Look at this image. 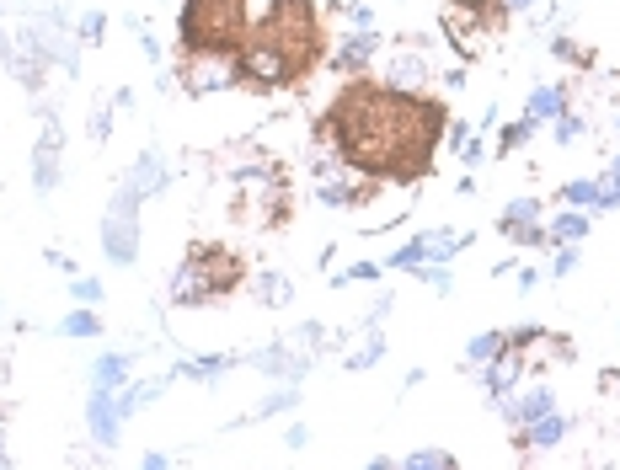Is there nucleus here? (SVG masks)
Here are the masks:
<instances>
[{
  "instance_id": "1",
  "label": "nucleus",
  "mask_w": 620,
  "mask_h": 470,
  "mask_svg": "<svg viewBox=\"0 0 620 470\" xmlns=\"http://www.w3.org/2000/svg\"><path fill=\"white\" fill-rule=\"evenodd\" d=\"M449 107L433 91H396L375 75H348L316 123L337 166L375 182H423L444 145Z\"/></svg>"
},
{
  "instance_id": "2",
  "label": "nucleus",
  "mask_w": 620,
  "mask_h": 470,
  "mask_svg": "<svg viewBox=\"0 0 620 470\" xmlns=\"http://www.w3.org/2000/svg\"><path fill=\"white\" fill-rule=\"evenodd\" d=\"M321 59H327V27H321L316 0H268V6H257V22L241 54L230 59V70H236V86L289 91L310 81Z\"/></svg>"
},
{
  "instance_id": "3",
  "label": "nucleus",
  "mask_w": 620,
  "mask_h": 470,
  "mask_svg": "<svg viewBox=\"0 0 620 470\" xmlns=\"http://www.w3.org/2000/svg\"><path fill=\"white\" fill-rule=\"evenodd\" d=\"M257 22V0H182L177 49L182 59H236Z\"/></svg>"
},
{
  "instance_id": "4",
  "label": "nucleus",
  "mask_w": 620,
  "mask_h": 470,
  "mask_svg": "<svg viewBox=\"0 0 620 470\" xmlns=\"http://www.w3.org/2000/svg\"><path fill=\"white\" fill-rule=\"evenodd\" d=\"M246 284V262L236 246L225 241H193L188 252H182V262L172 268V305H214L225 300V294H236Z\"/></svg>"
},
{
  "instance_id": "5",
  "label": "nucleus",
  "mask_w": 620,
  "mask_h": 470,
  "mask_svg": "<svg viewBox=\"0 0 620 470\" xmlns=\"http://www.w3.org/2000/svg\"><path fill=\"white\" fill-rule=\"evenodd\" d=\"M503 27H508L503 0H449L444 6V38L455 43L460 59H476L482 49H492V38H498Z\"/></svg>"
},
{
  "instance_id": "6",
  "label": "nucleus",
  "mask_w": 620,
  "mask_h": 470,
  "mask_svg": "<svg viewBox=\"0 0 620 470\" xmlns=\"http://www.w3.org/2000/svg\"><path fill=\"white\" fill-rule=\"evenodd\" d=\"M428 54L417 49V43H401V49H391V65H385L380 81L396 86V91H428Z\"/></svg>"
},
{
  "instance_id": "7",
  "label": "nucleus",
  "mask_w": 620,
  "mask_h": 470,
  "mask_svg": "<svg viewBox=\"0 0 620 470\" xmlns=\"http://www.w3.org/2000/svg\"><path fill=\"white\" fill-rule=\"evenodd\" d=\"M498 406H503V422L508 428H524V422H535L540 412H551L556 406V396H551V385H530V390H508V396H498Z\"/></svg>"
},
{
  "instance_id": "8",
  "label": "nucleus",
  "mask_w": 620,
  "mask_h": 470,
  "mask_svg": "<svg viewBox=\"0 0 620 470\" xmlns=\"http://www.w3.org/2000/svg\"><path fill=\"white\" fill-rule=\"evenodd\" d=\"M567 428H572V417H567V412H556V406H551V412H540L535 422H524V428H514V444H519V449H556V444L567 438Z\"/></svg>"
},
{
  "instance_id": "9",
  "label": "nucleus",
  "mask_w": 620,
  "mask_h": 470,
  "mask_svg": "<svg viewBox=\"0 0 620 470\" xmlns=\"http://www.w3.org/2000/svg\"><path fill=\"white\" fill-rule=\"evenodd\" d=\"M278 177V166L273 161H246V166H236V182H273ZM262 198V209H257V219H268V225H284V198L289 193H257Z\"/></svg>"
},
{
  "instance_id": "10",
  "label": "nucleus",
  "mask_w": 620,
  "mask_h": 470,
  "mask_svg": "<svg viewBox=\"0 0 620 470\" xmlns=\"http://www.w3.org/2000/svg\"><path fill=\"white\" fill-rule=\"evenodd\" d=\"M257 364H262V374H273V380H294V374L310 369V358L300 353V342H273V348L257 353Z\"/></svg>"
},
{
  "instance_id": "11",
  "label": "nucleus",
  "mask_w": 620,
  "mask_h": 470,
  "mask_svg": "<svg viewBox=\"0 0 620 470\" xmlns=\"http://www.w3.org/2000/svg\"><path fill=\"white\" fill-rule=\"evenodd\" d=\"M134 241H139V219L113 209V214H107V257H113L118 268H123V262H134Z\"/></svg>"
},
{
  "instance_id": "12",
  "label": "nucleus",
  "mask_w": 620,
  "mask_h": 470,
  "mask_svg": "<svg viewBox=\"0 0 620 470\" xmlns=\"http://www.w3.org/2000/svg\"><path fill=\"white\" fill-rule=\"evenodd\" d=\"M118 396L113 390H91V433H97V444H118Z\"/></svg>"
},
{
  "instance_id": "13",
  "label": "nucleus",
  "mask_w": 620,
  "mask_h": 470,
  "mask_svg": "<svg viewBox=\"0 0 620 470\" xmlns=\"http://www.w3.org/2000/svg\"><path fill=\"white\" fill-rule=\"evenodd\" d=\"M380 49V38H375V27H359L343 49H337V70H348V75H364L369 70V59H375Z\"/></svg>"
},
{
  "instance_id": "14",
  "label": "nucleus",
  "mask_w": 620,
  "mask_h": 470,
  "mask_svg": "<svg viewBox=\"0 0 620 470\" xmlns=\"http://www.w3.org/2000/svg\"><path fill=\"white\" fill-rule=\"evenodd\" d=\"M33 182H38V193H49V187L59 182V118H54V129H43V139H38Z\"/></svg>"
},
{
  "instance_id": "15",
  "label": "nucleus",
  "mask_w": 620,
  "mask_h": 470,
  "mask_svg": "<svg viewBox=\"0 0 620 470\" xmlns=\"http://www.w3.org/2000/svg\"><path fill=\"white\" fill-rule=\"evenodd\" d=\"M546 235H551V246H572V241H583V235H588V214H583V209H567V203H562V214H551Z\"/></svg>"
},
{
  "instance_id": "16",
  "label": "nucleus",
  "mask_w": 620,
  "mask_h": 470,
  "mask_svg": "<svg viewBox=\"0 0 620 470\" xmlns=\"http://www.w3.org/2000/svg\"><path fill=\"white\" fill-rule=\"evenodd\" d=\"M535 123H551V118H562L567 113V86H535L530 91V107H524Z\"/></svg>"
},
{
  "instance_id": "17",
  "label": "nucleus",
  "mask_w": 620,
  "mask_h": 470,
  "mask_svg": "<svg viewBox=\"0 0 620 470\" xmlns=\"http://www.w3.org/2000/svg\"><path fill=\"white\" fill-rule=\"evenodd\" d=\"M123 380H129V353H107L91 364V390H118Z\"/></svg>"
},
{
  "instance_id": "18",
  "label": "nucleus",
  "mask_w": 620,
  "mask_h": 470,
  "mask_svg": "<svg viewBox=\"0 0 620 470\" xmlns=\"http://www.w3.org/2000/svg\"><path fill=\"white\" fill-rule=\"evenodd\" d=\"M166 182V171H161V161H155V155H139V166L129 171V182H123V187H129V193L139 198V203H145L150 193H155V187H161Z\"/></svg>"
},
{
  "instance_id": "19",
  "label": "nucleus",
  "mask_w": 620,
  "mask_h": 470,
  "mask_svg": "<svg viewBox=\"0 0 620 470\" xmlns=\"http://www.w3.org/2000/svg\"><path fill=\"white\" fill-rule=\"evenodd\" d=\"M530 219H546V203H540V198H514V203L498 214V225H503V235H508V230L530 225Z\"/></svg>"
},
{
  "instance_id": "20",
  "label": "nucleus",
  "mask_w": 620,
  "mask_h": 470,
  "mask_svg": "<svg viewBox=\"0 0 620 470\" xmlns=\"http://www.w3.org/2000/svg\"><path fill=\"white\" fill-rule=\"evenodd\" d=\"M594 198H599V177H578L556 187V203H567V209H594Z\"/></svg>"
},
{
  "instance_id": "21",
  "label": "nucleus",
  "mask_w": 620,
  "mask_h": 470,
  "mask_svg": "<svg viewBox=\"0 0 620 470\" xmlns=\"http://www.w3.org/2000/svg\"><path fill=\"white\" fill-rule=\"evenodd\" d=\"M503 348H508V332H482V337L465 342V364H492Z\"/></svg>"
},
{
  "instance_id": "22",
  "label": "nucleus",
  "mask_w": 620,
  "mask_h": 470,
  "mask_svg": "<svg viewBox=\"0 0 620 470\" xmlns=\"http://www.w3.org/2000/svg\"><path fill=\"white\" fill-rule=\"evenodd\" d=\"M241 353H214V358H198V364H182V380H214L220 369H236Z\"/></svg>"
},
{
  "instance_id": "23",
  "label": "nucleus",
  "mask_w": 620,
  "mask_h": 470,
  "mask_svg": "<svg viewBox=\"0 0 620 470\" xmlns=\"http://www.w3.org/2000/svg\"><path fill=\"white\" fill-rule=\"evenodd\" d=\"M428 241H433V230L428 235H412L407 246H396V252L385 257V268H417V262H428Z\"/></svg>"
},
{
  "instance_id": "24",
  "label": "nucleus",
  "mask_w": 620,
  "mask_h": 470,
  "mask_svg": "<svg viewBox=\"0 0 620 470\" xmlns=\"http://www.w3.org/2000/svg\"><path fill=\"white\" fill-rule=\"evenodd\" d=\"M102 332V321H97V310L81 305V310H70L65 321H59V337H97Z\"/></svg>"
},
{
  "instance_id": "25",
  "label": "nucleus",
  "mask_w": 620,
  "mask_h": 470,
  "mask_svg": "<svg viewBox=\"0 0 620 470\" xmlns=\"http://www.w3.org/2000/svg\"><path fill=\"white\" fill-rule=\"evenodd\" d=\"M540 134V123L530 118V113H524V118H514V123H508V129H503V139H498V150L503 155H514L519 145H530V139Z\"/></svg>"
},
{
  "instance_id": "26",
  "label": "nucleus",
  "mask_w": 620,
  "mask_h": 470,
  "mask_svg": "<svg viewBox=\"0 0 620 470\" xmlns=\"http://www.w3.org/2000/svg\"><path fill=\"white\" fill-rule=\"evenodd\" d=\"M257 300L262 305H289L294 300V284L284 273H268V278H257Z\"/></svg>"
},
{
  "instance_id": "27",
  "label": "nucleus",
  "mask_w": 620,
  "mask_h": 470,
  "mask_svg": "<svg viewBox=\"0 0 620 470\" xmlns=\"http://www.w3.org/2000/svg\"><path fill=\"white\" fill-rule=\"evenodd\" d=\"M551 54L567 59V65H578V70L594 65V49H583V43H572V38H551Z\"/></svg>"
},
{
  "instance_id": "28",
  "label": "nucleus",
  "mask_w": 620,
  "mask_h": 470,
  "mask_svg": "<svg viewBox=\"0 0 620 470\" xmlns=\"http://www.w3.org/2000/svg\"><path fill=\"white\" fill-rule=\"evenodd\" d=\"M455 465V454L449 449H417V454H407V470H449Z\"/></svg>"
},
{
  "instance_id": "29",
  "label": "nucleus",
  "mask_w": 620,
  "mask_h": 470,
  "mask_svg": "<svg viewBox=\"0 0 620 470\" xmlns=\"http://www.w3.org/2000/svg\"><path fill=\"white\" fill-rule=\"evenodd\" d=\"M551 134H556V145H572V139L583 134V118H578V113H572V107H567L562 118H551Z\"/></svg>"
},
{
  "instance_id": "30",
  "label": "nucleus",
  "mask_w": 620,
  "mask_h": 470,
  "mask_svg": "<svg viewBox=\"0 0 620 470\" xmlns=\"http://www.w3.org/2000/svg\"><path fill=\"white\" fill-rule=\"evenodd\" d=\"M70 294H75L81 305H102V284H97V278H86V273L70 278Z\"/></svg>"
},
{
  "instance_id": "31",
  "label": "nucleus",
  "mask_w": 620,
  "mask_h": 470,
  "mask_svg": "<svg viewBox=\"0 0 620 470\" xmlns=\"http://www.w3.org/2000/svg\"><path fill=\"white\" fill-rule=\"evenodd\" d=\"M380 353H385V342H380V337H369V342H364V348H359V353H348V369H353V374H359V369H369V364H375V358H380Z\"/></svg>"
},
{
  "instance_id": "32",
  "label": "nucleus",
  "mask_w": 620,
  "mask_h": 470,
  "mask_svg": "<svg viewBox=\"0 0 620 470\" xmlns=\"http://www.w3.org/2000/svg\"><path fill=\"white\" fill-rule=\"evenodd\" d=\"M594 209H620V177H599V198Z\"/></svg>"
},
{
  "instance_id": "33",
  "label": "nucleus",
  "mask_w": 620,
  "mask_h": 470,
  "mask_svg": "<svg viewBox=\"0 0 620 470\" xmlns=\"http://www.w3.org/2000/svg\"><path fill=\"white\" fill-rule=\"evenodd\" d=\"M102 33H107V17L102 11H86L81 17V43H102Z\"/></svg>"
},
{
  "instance_id": "34",
  "label": "nucleus",
  "mask_w": 620,
  "mask_h": 470,
  "mask_svg": "<svg viewBox=\"0 0 620 470\" xmlns=\"http://www.w3.org/2000/svg\"><path fill=\"white\" fill-rule=\"evenodd\" d=\"M572 268H578V246H562V252H556V262H551V278H567Z\"/></svg>"
},
{
  "instance_id": "35",
  "label": "nucleus",
  "mask_w": 620,
  "mask_h": 470,
  "mask_svg": "<svg viewBox=\"0 0 620 470\" xmlns=\"http://www.w3.org/2000/svg\"><path fill=\"white\" fill-rule=\"evenodd\" d=\"M353 278H359V284H369V278H380V262H353V268L337 278V284H353Z\"/></svg>"
},
{
  "instance_id": "36",
  "label": "nucleus",
  "mask_w": 620,
  "mask_h": 470,
  "mask_svg": "<svg viewBox=\"0 0 620 470\" xmlns=\"http://www.w3.org/2000/svg\"><path fill=\"white\" fill-rule=\"evenodd\" d=\"M460 161H465V166H482V161H487V145H482V139H465V145H460Z\"/></svg>"
},
{
  "instance_id": "37",
  "label": "nucleus",
  "mask_w": 620,
  "mask_h": 470,
  "mask_svg": "<svg viewBox=\"0 0 620 470\" xmlns=\"http://www.w3.org/2000/svg\"><path fill=\"white\" fill-rule=\"evenodd\" d=\"M465 139H471V129H465V123H455V118H449V123H444V145H449V150H460Z\"/></svg>"
},
{
  "instance_id": "38",
  "label": "nucleus",
  "mask_w": 620,
  "mask_h": 470,
  "mask_svg": "<svg viewBox=\"0 0 620 470\" xmlns=\"http://www.w3.org/2000/svg\"><path fill=\"white\" fill-rule=\"evenodd\" d=\"M284 406H294V390H278L273 401H262V406H257V417H273V412H284Z\"/></svg>"
},
{
  "instance_id": "39",
  "label": "nucleus",
  "mask_w": 620,
  "mask_h": 470,
  "mask_svg": "<svg viewBox=\"0 0 620 470\" xmlns=\"http://www.w3.org/2000/svg\"><path fill=\"white\" fill-rule=\"evenodd\" d=\"M86 129H91V139H107V134H113V118H107L102 107H97V113H91V123H86Z\"/></svg>"
},
{
  "instance_id": "40",
  "label": "nucleus",
  "mask_w": 620,
  "mask_h": 470,
  "mask_svg": "<svg viewBox=\"0 0 620 470\" xmlns=\"http://www.w3.org/2000/svg\"><path fill=\"white\" fill-rule=\"evenodd\" d=\"M610 177H620V155H615V166H610Z\"/></svg>"
},
{
  "instance_id": "41",
  "label": "nucleus",
  "mask_w": 620,
  "mask_h": 470,
  "mask_svg": "<svg viewBox=\"0 0 620 470\" xmlns=\"http://www.w3.org/2000/svg\"><path fill=\"white\" fill-rule=\"evenodd\" d=\"M615 129H620V118H615Z\"/></svg>"
}]
</instances>
